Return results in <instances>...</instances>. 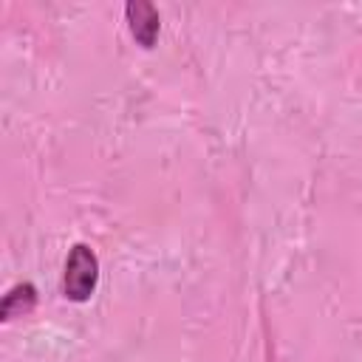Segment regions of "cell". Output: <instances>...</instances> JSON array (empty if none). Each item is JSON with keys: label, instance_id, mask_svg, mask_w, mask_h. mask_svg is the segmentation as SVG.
Instances as JSON below:
<instances>
[{"label": "cell", "instance_id": "cell-1", "mask_svg": "<svg viewBox=\"0 0 362 362\" xmlns=\"http://www.w3.org/2000/svg\"><path fill=\"white\" fill-rule=\"evenodd\" d=\"M99 283V257L88 243H74L65 257L62 294L74 303H85Z\"/></svg>", "mask_w": 362, "mask_h": 362}, {"label": "cell", "instance_id": "cell-2", "mask_svg": "<svg viewBox=\"0 0 362 362\" xmlns=\"http://www.w3.org/2000/svg\"><path fill=\"white\" fill-rule=\"evenodd\" d=\"M124 17H127V28L133 34V40L141 48H153L161 31V17L158 8L150 0H127L124 3Z\"/></svg>", "mask_w": 362, "mask_h": 362}, {"label": "cell", "instance_id": "cell-3", "mask_svg": "<svg viewBox=\"0 0 362 362\" xmlns=\"http://www.w3.org/2000/svg\"><path fill=\"white\" fill-rule=\"evenodd\" d=\"M37 303V288L34 283H14L6 294H3V303H0V317L3 320H14V317H23L34 308Z\"/></svg>", "mask_w": 362, "mask_h": 362}]
</instances>
